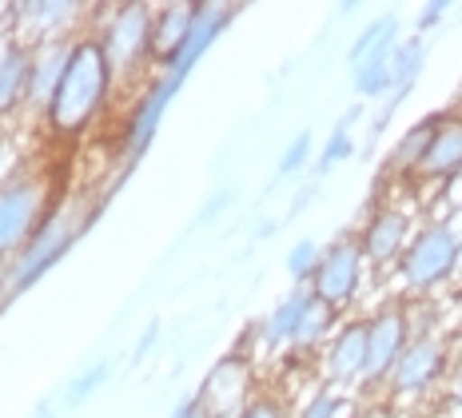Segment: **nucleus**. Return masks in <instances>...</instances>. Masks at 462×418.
I'll list each match as a JSON object with an SVG mask.
<instances>
[{"label":"nucleus","instance_id":"obj_23","mask_svg":"<svg viewBox=\"0 0 462 418\" xmlns=\"http://www.w3.org/2000/svg\"><path fill=\"white\" fill-rule=\"evenodd\" d=\"M391 52H379L359 68H351V88L359 100H387L391 96Z\"/></svg>","mask_w":462,"mask_h":418},{"label":"nucleus","instance_id":"obj_28","mask_svg":"<svg viewBox=\"0 0 462 418\" xmlns=\"http://www.w3.org/2000/svg\"><path fill=\"white\" fill-rule=\"evenodd\" d=\"M343 414H346V398L323 383L315 386L300 403V411H295V418H343Z\"/></svg>","mask_w":462,"mask_h":418},{"label":"nucleus","instance_id":"obj_32","mask_svg":"<svg viewBox=\"0 0 462 418\" xmlns=\"http://www.w3.org/2000/svg\"><path fill=\"white\" fill-rule=\"evenodd\" d=\"M160 319H152V323L148 327H143V335L136 339V351H132V363H143V358H148L152 355V347H156L160 343Z\"/></svg>","mask_w":462,"mask_h":418},{"label":"nucleus","instance_id":"obj_13","mask_svg":"<svg viewBox=\"0 0 462 418\" xmlns=\"http://www.w3.org/2000/svg\"><path fill=\"white\" fill-rule=\"evenodd\" d=\"M411 239H415V223H411V211L394 208V203H379V208L367 216L359 231L363 255H367V267L387 271L399 267V259L407 255Z\"/></svg>","mask_w":462,"mask_h":418},{"label":"nucleus","instance_id":"obj_15","mask_svg":"<svg viewBox=\"0 0 462 418\" xmlns=\"http://www.w3.org/2000/svg\"><path fill=\"white\" fill-rule=\"evenodd\" d=\"M311 287H291L279 303L267 311L263 319H255L252 327H247V335H255V347L259 351H287L295 339V330H300L307 307H311Z\"/></svg>","mask_w":462,"mask_h":418},{"label":"nucleus","instance_id":"obj_10","mask_svg":"<svg viewBox=\"0 0 462 418\" xmlns=\"http://www.w3.org/2000/svg\"><path fill=\"white\" fill-rule=\"evenodd\" d=\"M415 339V319L407 303H383L367 315V386H387L394 363Z\"/></svg>","mask_w":462,"mask_h":418},{"label":"nucleus","instance_id":"obj_24","mask_svg":"<svg viewBox=\"0 0 462 418\" xmlns=\"http://www.w3.org/2000/svg\"><path fill=\"white\" fill-rule=\"evenodd\" d=\"M355 120H359V108H351L331 128V135L323 140V152L315 155V176H327V172H335L343 160H351V155H355V132H351Z\"/></svg>","mask_w":462,"mask_h":418},{"label":"nucleus","instance_id":"obj_31","mask_svg":"<svg viewBox=\"0 0 462 418\" xmlns=\"http://www.w3.org/2000/svg\"><path fill=\"white\" fill-rule=\"evenodd\" d=\"M231 203H236V191H231V188H219L216 196H211L204 208H199V223H211V219L219 216V211H227Z\"/></svg>","mask_w":462,"mask_h":418},{"label":"nucleus","instance_id":"obj_20","mask_svg":"<svg viewBox=\"0 0 462 418\" xmlns=\"http://www.w3.org/2000/svg\"><path fill=\"white\" fill-rule=\"evenodd\" d=\"M335 327H339V311H331L327 303H319V299H311V307H307V315H303L300 330H295L287 355L291 358H319L323 347L331 343Z\"/></svg>","mask_w":462,"mask_h":418},{"label":"nucleus","instance_id":"obj_33","mask_svg":"<svg viewBox=\"0 0 462 418\" xmlns=\"http://www.w3.org/2000/svg\"><path fill=\"white\" fill-rule=\"evenodd\" d=\"M447 13H450V5H442V0H435V5H427V8H422V13H419V36H427L430 28H435V24H439Z\"/></svg>","mask_w":462,"mask_h":418},{"label":"nucleus","instance_id":"obj_16","mask_svg":"<svg viewBox=\"0 0 462 418\" xmlns=\"http://www.w3.org/2000/svg\"><path fill=\"white\" fill-rule=\"evenodd\" d=\"M28 80H32V48L5 36L0 41V128L28 108Z\"/></svg>","mask_w":462,"mask_h":418},{"label":"nucleus","instance_id":"obj_3","mask_svg":"<svg viewBox=\"0 0 462 418\" xmlns=\"http://www.w3.org/2000/svg\"><path fill=\"white\" fill-rule=\"evenodd\" d=\"M88 223H92V211L56 203V208L48 211V219L41 223V231L28 239V247L13 259V264L0 267V307H5L8 299L24 295L36 279H44L48 271L60 264V259L72 251V243L84 236V228H88Z\"/></svg>","mask_w":462,"mask_h":418},{"label":"nucleus","instance_id":"obj_12","mask_svg":"<svg viewBox=\"0 0 462 418\" xmlns=\"http://www.w3.org/2000/svg\"><path fill=\"white\" fill-rule=\"evenodd\" d=\"M319 378L331 391H359L367 386V315L343 319L335 327L331 343L319 355Z\"/></svg>","mask_w":462,"mask_h":418},{"label":"nucleus","instance_id":"obj_4","mask_svg":"<svg viewBox=\"0 0 462 418\" xmlns=\"http://www.w3.org/2000/svg\"><path fill=\"white\" fill-rule=\"evenodd\" d=\"M56 203L48 200V183L36 172H13L0 183V267L13 264L41 231Z\"/></svg>","mask_w":462,"mask_h":418},{"label":"nucleus","instance_id":"obj_8","mask_svg":"<svg viewBox=\"0 0 462 418\" xmlns=\"http://www.w3.org/2000/svg\"><path fill=\"white\" fill-rule=\"evenodd\" d=\"M363 279H367V255H363L359 236H339L323 247L319 271L311 279V295L331 311H346L359 299Z\"/></svg>","mask_w":462,"mask_h":418},{"label":"nucleus","instance_id":"obj_37","mask_svg":"<svg viewBox=\"0 0 462 418\" xmlns=\"http://www.w3.org/2000/svg\"><path fill=\"white\" fill-rule=\"evenodd\" d=\"M359 418H399V414H394V411H387V406H374V411L359 414Z\"/></svg>","mask_w":462,"mask_h":418},{"label":"nucleus","instance_id":"obj_6","mask_svg":"<svg viewBox=\"0 0 462 418\" xmlns=\"http://www.w3.org/2000/svg\"><path fill=\"white\" fill-rule=\"evenodd\" d=\"M96 8L88 5H72V0H21V5H8V28L5 36L21 41L28 48L36 44H52V41H76V36L88 33V16Z\"/></svg>","mask_w":462,"mask_h":418},{"label":"nucleus","instance_id":"obj_9","mask_svg":"<svg viewBox=\"0 0 462 418\" xmlns=\"http://www.w3.org/2000/svg\"><path fill=\"white\" fill-rule=\"evenodd\" d=\"M184 84H176L171 76L156 72V80L143 84V92L132 100L128 116H124V135H120V155H124V172L136 168L143 160V152L152 148V140H156L160 124H163V112L171 108V100L180 96Z\"/></svg>","mask_w":462,"mask_h":418},{"label":"nucleus","instance_id":"obj_35","mask_svg":"<svg viewBox=\"0 0 462 418\" xmlns=\"http://www.w3.org/2000/svg\"><path fill=\"white\" fill-rule=\"evenodd\" d=\"M8 155H13V144H8V135H5V128H0V183H5L13 172H8Z\"/></svg>","mask_w":462,"mask_h":418},{"label":"nucleus","instance_id":"obj_22","mask_svg":"<svg viewBox=\"0 0 462 418\" xmlns=\"http://www.w3.org/2000/svg\"><path fill=\"white\" fill-rule=\"evenodd\" d=\"M399 41H402L399 36V16L394 13L379 16V21H371L367 28H359V36L351 41V48H346V68H359L363 60H371V56L391 52Z\"/></svg>","mask_w":462,"mask_h":418},{"label":"nucleus","instance_id":"obj_1","mask_svg":"<svg viewBox=\"0 0 462 418\" xmlns=\"http://www.w3.org/2000/svg\"><path fill=\"white\" fill-rule=\"evenodd\" d=\"M116 76L108 60H104V48L96 44L92 33H84L72 44L69 68L60 76V88L48 100V108L41 116L44 135H52L56 144H76L88 132H96V124L108 116L116 100Z\"/></svg>","mask_w":462,"mask_h":418},{"label":"nucleus","instance_id":"obj_7","mask_svg":"<svg viewBox=\"0 0 462 418\" xmlns=\"http://www.w3.org/2000/svg\"><path fill=\"white\" fill-rule=\"evenodd\" d=\"M447 371H450V347L442 343L435 330L422 327L415 330V339L402 351V358L394 363L383 391L391 395V403H422L439 386H447Z\"/></svg>","mask_w":462,"mask_h":418},{"label":"nucleus","instance_id":"obj_29","mask_svg":"<svg viewBox=\"0 0 462 418\" xmlns=\"http://www.w3.org/2000/svg\"><path fill=\"white\" fill-rule=\"evenodd\" d=\"M239 418H287V406H283V398H279V395L259 391L252 403L239 411Z\"/></svg>","mask_w":462,"mask_h":418},{"label":"nucleus","instance_id":"obj_27","mask_svg":"<svg viewBox=\"0 0 462 418\" xmlns=\"http://www.w3.org/2000/svg\"><path fill=\"white\" fill-rule=\"evenodd\" d=\"M307 163H315V135H311V128H303L300 135H291V144H287L283 155H279L275 172L287 180V176H300Z\"/></svg>","mask_w":462,"mask_h":418},{"label":"nucleus","instance_id":"obj_21","mask_svg":"<svg viewBox=\"0 0 462 418\" xmlns=\"http://www.w3.org/2000/svg\"><path fill=\"white\" fill-rule=\"evenodd\" d=\"M199 5H163L156 8V68H163L180 48L188 44L191 28H196Z\"/></svg>","mask_w":462,"mask_h":418},{"label":"nucleus","instance_id":"obj_14","mask_svg":"<svg viewBox=\"0 0 462 418\" xmlns=\"http://www.w3.org/2000/svg\"><path fill=\"white\" fill-rule=\"evenodd\" d=\"M236 16H239V8H231V5H199V13H196V28H191L188 44L180 48V52L160 68V72H163V76H171L176 84H188V76L196 72V64L211 52V44H216L219 36L227 33V24L236 21Z\"/></svg>","mask_w":462,"mask_h":418},{"label":"nucleus","instance_id":"obj_19","mask_svg":"<svg viewBox=\"0 0 462 418\" xmlns=\"http://www.w3.org/2000/svg\"><path fill=\"white\" fill-rule=\"evenodd\" d=\"M435 128H439V112L435 116H422L419 124H411V128L394 140V148L387 152V176H394V180H419L422 160H427V148H430V140H435Z\"/></svg>","mask_w":462,"mask_h":418},{"label":"nucleus","instance_id":"obj_26","mask_svg":"<svg viewBox=\"0 0 462 418\" xmlns=\"http://www.w3.org/2000/svg\"><path fill=\"white\" fill-rule=\"evenodd\" d=\"M323 247L315 239H300L291 251H287V275H291V287H311L315 271H319Z\"/></svg>","mask_w":462,"mask_h":418},{"label":"nucleus","instance_id":"obj_36","mask_svg":"<svg viewBox=\"0 0 462 418\" xmlns=\"http://www.w3.org/2000/svg\"><path fill=\"white\" fill-rule=\"evenodd\" d=\"M28 418H56V406H52V403H41Z\"/></svg>","mask_w":462,"mask_h":418},{"label":"nucleus","instance_id":"obj_25","mask_svg":"<svg viewBox=\"0 0 462 418\" xmlns=\"http://www.w3.org/2000/svg\"><path fill=\"white\" fill-rule=\"evenodd\" d=\"M108 375H112V363H108V358H100V363L84 367V371L76 375V378H69V386H64V395H60V406H64V411H76V406H84L96 391H100L104 383H108Z\"/></svg>","mask_w":462,"mask_h":418},{"label":"nucleus","instance_id":"obj_17","mask_svg":"<svg viewBox=\"0 0 462 418\" xmlns=\"http://www.w3.org/2000/svg\"><path fill=\"white\" fill-rule=\"evenodd\" d=\"M76 41H80V36H76ZM76 41H52V44L32 48V80H28L24 116H36V124H41L48 100L56 96V88H60V76H64V68H69V56H72Z\"/></svg>","mask_w":462,"mask_h":418},{"label":"nucleus","instance_id":"obj_34","mask_svg":"<svg viewBox=\"0 0 462 418\" xmlns=\"http://www.w3.org/2000/svg\"><path fill=\"white\" fill-rule=\"evenodd\" d=\"M168 418H211V414L204 411V406H199V398H196V395H184V398L176 403V411H171Z\"/></svg>","mask_w":462,"mask_h":418},{"label":"nucleus","instance_id":"obj_30","mask_svg":"<svg viewBox=\"0 0 462 418\" xmlns=\"http://www.w3.org/2000/svg\"><path fill=\"white\" fill-rule=\"evenodd\" d=\"M447 403L450 411L462 414V351L450 355V371H447Z\"/></svg>","mask_w":462,"mask_h":418},{"label":"nucleus","instance_id":"obj_5","mask_svg":"<svg viewBox=\"0 0 462 418\" xmlns=\"http://www.w3.org/2000/svg\"><path fill=\"white\" fill-rule=\"evenodd\" d=\"M462 259V236L450 223H422L415 231V239H411L407 255L399 259V283L407 295H430L435 287H442L450 275H455Z\"/></svg>","mask_w":462,"mask_h":418},{"label":"nucleus","instance_id":"obj_38","mask_svg":"<svg viewBox=\"0 0 462 418\" xmlns=\"http://www.w3.org/2000/svg\"><path fill=\"white\" fill-rule=\"evenodd\" d=\"M430 418H458V414H450V411H442V414H430Z\"/></svg>","mask_w":462,"mask_h":418},{"label":"nucleus","instance_id":"obj_2","mask_svg":"<svg viewBox=\"0 0 462 418\" xmlns=\"http://www.w3.org/2000/svg\"><path fill=\"white\" fill-rule=\"evenodd\" d=\"M104 48L116 88L140 84L143 72L156 64V8L152 5H112L96 8V24L88 28Z\"/></svg>","mask_w":462,"mask_h":418},{"label":"nucleus","instance_id":"obj_18","mask_svg":"<svg viewBox=\"0 0 462 418\" xmlns=\"http://www.w3.org/2000/svg\"><path fill=\"white\" fill-rule=\"evenodd\" d=\"M458 176H462V112H439V128L427 148L419 180L447 183Z\"/></svg>","mask_w":462,"mask_h":418},{"label":"nucleus","instance_id":"obj_11","mask_svg":"<svg viewBox=\"0 0 462 418\" xmlns=\"http://www.w3.org/2000/svg\"><path fill=\"white\" fill-rule=\"evenodd\" d=\"M191 395L199 398V406H204L211 418H239V411L259 395L255 367H252V358H247V351L224 355L208 371L204 383H199V391H191Z\"/></svg>","mask_w":462,"mask_h":418}]
</instances>
